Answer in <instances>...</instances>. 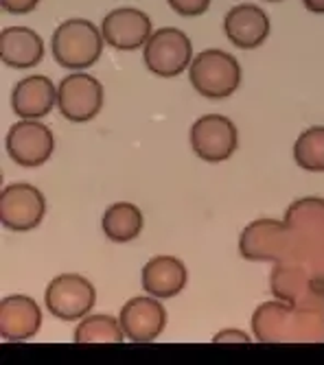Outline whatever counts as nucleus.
<instances>
[{"instance_id":"nucleus-1","label":"nucleus","mask_w":324,"mask_h":365,"mask_svg":"<svg viewBox=\"0 0 324 365\" xmlns=\"http://www.w3.org/2000/svg\"><path fill=\"white\" fill-rule=\"evenodd\" d=\"M103 44V33L94 22L83 18H69L55 29L51 53L61 68L88 71L90 66L99 61Z\"/></svg>"},{"instance_id":"nucleus-2","label":"nucleus","mask_w":324,"mask_h":365,"mask_svg":"<svg viewBox=\"0 0 324 365\" xmlns=\"http://www.w3.org/2000/svg\"><path fill=\"white\" fill-rule=\"evenodd\" d=\"M188 79L196 92L206 98H228L241 86V66L235 55L208 48L193 57Z\"/></svg>"},{"instance_id":"nucleus-3","label":"nucleus","mask_w":324,"mask_h":365,"mask_svg":"<svg viewBox=\"0 0 324 365\" xmlns=\"http://www.w3.org/2000/svg\"><path fill=\"white\" fill-rule=\"evenodd\" d=\"M143 59L149 73L171 79L188 71L193 61V44L184 31L165 26L151 33L143 48Z\"/></svg>"},{"instance_id":"nucleus-4","label":"nucleus","mask_w":324,"mask_h":365,"mask_svg":"<svg viewBox=\"0 0 324 365\" xmlns=\"http://www.w3.org/2000/svg\"><path fill=\"white\" fill-rule=\"evenodd\" d=\"M101 108L103 86L83 71L66 75L57 86V110L69 123H90Z\"/></svg>"},{"instance_id":"nucleus-5","label":"nucleus","mask_w":324,"mask_h":365,"mask_svg":"<svg viewBox=\"0 0 324 365\" xmlns=\"http://www.w3.org/2000/svg\"><path fill=\"white\" fill-rule=\"evenodd\" d=\"M96 302V291L92 282L79 274L55 276L44 293V304L49 313L61 322L83 319Z\"/></svg>"},{"instance_id":"nucleus-6","label":"nucleus","mask_w":324,"mask_h":365,"mask_svg":"<svg viewBox=\"0 0 324 365\" xmlns=\"http://www.w3.org/2000/svg\"><path fill=\"white\" fill-rule=\"evenodd\" d=\"M191 147L204 162H226L239 147V131L228 116L204 114L191 127Z\"/></svg>"},{"instance_id":"nucleus-7","label":"nucleus","mask_w":324,"mask_h":365,"mask_svg":"<svg viewBox=\"0 0 324 365\" xmlns=\"http://www.w3.org/2000/svg\"><path fill=\"white\" fill-rule=\"evenodd\" d=\"M5 149L9 158L16 164H20V167L36 169L42 167L44 162H49V158L53 155L55 136L49 129V125L31 118H20L7 131Z\"/></svg>"},{"instance_id":"nucleus-8","label":"nucleus","mask_w":324,"mask_h":365,"mask_svg":"<svg viewBox=\"0 0 324 365\" xmlns=\"http://www.w3.org/2000/svg\"><path fill=\"white\" fill-rule=\"evenodd\" d=\"M46 215L44 195L26 182L9 184L0 195V221L11 232L36 230Z\"/></svg>"},{"instance_id":"nucleus-9","label":"nucleus","mask_w":324,"mask_h":365,"mask_svg":"<svg viewBox=\"0 0 324 365\" xmlns=\"http://www.w3.org/2000/svg\"><path fill=\"white\" fill-rule=\"evenodd\" d=\"M118 322L123 333L134 344H149L160 337L167 326V311L153 295H138L127 300L121 309Z\"/></svg>"},{"instance_id":"nucleus-10","label":"nucleus","mask_w":324,"mask_h":365,"mask_svg":"<svg viewBox=\"0 0 324 365\" xmlns=\"http://www.w3.org/2000/svg\"><path fill=\"white\" fill-rule=\"evenodd\" d=\"M101 33L106 44H110L116 51L145 48L147 40L153 33L151 18L136 7H118L103 18Z\"/></svg>"},{"instance_id":"nucleus-11","label":"nucleus","mask_w":324,"mask_h":365,"mask_svg":"<svg viewBox=\"0 0 324 365\" xmlns=\"http://www.w3.org/2000/svg\"><path fill=\"white\" fill-rule=\"evenodd\" d=\"M223 33L233 46L241 51L258 48L270 36V18L268 14L252 3L235 5L223 18Z\"/></svg>"},{"instance_id":"nucleus-12","label":"nucleus","mask_w":324,"mask_h":365,"mask_svg":"<svg viewBox=\"0 0 324 365\" xmlns=\"http://www.w3.org/2000/svg\"><path fill=\"white\" fill-rule=\"evenodd\" d=\"M57 106V88L46 75H31L16 83L11 92V110L18 118L40 120Z\"/></svg>"},{"instance_id":"nucleus-13","label":"nucleus","mask_w":324,"mask_h":365,"mask_svg":"<svg viewBox=\"0 0 324 365\" xmlns=\"http://www.w3.org/2000/svg\"><path fill=\"white\" fill-rule=\"evenodd\" d=\"M44 57V40L29 26H7L0 33V59L14 71L36 68Z\"/></svg>"},{"instance_id":"nucleus-14","label":"nucleus","mask_w":324,"mask_h":365,"mask_svg":"<svg viewBox=\"0 0 324 365\" xmlns=\"http://www.w3.org/2000/svg\"><path fill=\"white\" fill-rule=\"evenodd\" d=\"M42 324L40 307L26 295H7L0 304V333L5 341L31 339Z\"/></svg>"},{"instance_id":"nucleus-15","label":"nucleus","mask_w":324,"mask_h":365,"mask_svg":"<svg viewBox=\"0 0 324 365\" xmlns=\"http://www.w3.org/2000/svg\"><path fill=\"white\" fill-rule=\"evenodd\" d=\"M188 282V272L184 262L176 256H156L143 267V289L158 297V300H169L182 293Z\"/></svg>"},{"instance_id":"nucleus-16","label":"nucleus","mask_w":324,"mask_h":365,"mask_svg":"<svg viewBox=\"0 0 324 365\" xmlns=\"http://www.w3.org/2000/svg\"><path fill=\"white\" fill-rule=\"evenodd\" d=\"M101 227L112 243H129L143 232V212L129 202H116L103 212Z\"/></svg>"},{"instance_id":"nucleus-17","label":"nucleus","mask_w":324,"mask_h":365,"mask_svg":"<svg viewBox=\"0 0 324 365\" xmlns=\"http://www.w3.org/2000/svg\"><path fill=\"white\" fill-rule=\"evenodd\" d=\"M123 339V326L112 315H86L75 328L77 344H121Z\"/></svg>"},{"instance_id":"nucleus-18","label":"nucleus","mask_w":324,"mask_h":365,"mask_svg":"<svg viewBox=\"0 0 324 365\" xmlns=\"http://www.w3.org/2000/svg\"><path fill=\"white\" fill-rule=\"evenodd\" d=\"M294 160L305 171H324V127H311L303 131L294 147Z\"/></svg>"},{"instance_id":"nucleus-19","label":"nucleus","mask_w":324,"mask_h":365,"mask_svg":"<svg viewBox=\"0 0 324 365\" xmlns=\"http://www.w3.org/2000/svg\"><path fill=\"white\" fill-rule=\"evenodd\" d=\"M167 3L182 18H198L211 7V0H167Z\"/></svg>"},{"instance_id":"nucleus-20","label":"nucleus","mask_w":324,"mask_h":365,"mask_svg":"<svg viewBox=\"0 0 324 365\" xmlns=\"http://www.w3.org/2000/svg\"><path fill=\"white\" fill-rule=\"evenodd\" d=\"M0 5L11 16H24L36 9L40 5V0H0Z\"/></svg>"},{"instance_id":"nucleus-21","label":"nucleus","mask_w":324,"mask_h":365,"mask_svg":"<svg viewBox=\"0 0 324 365\" xmlns=\"http://www.w3.org/2000/svg\"><path fill=\"white\" fill-rule=\"evenodd\" d=\"M215 341H248V337L241 335L239 330H221V335H217Z\"/></svg>"},{"instance_id":"nucleus-22","label":"nucleus","mask_w":324,"mask_h":365,"mask_svg":"<svg viewBox=\"0 0 324 365\" xmlns=\"http://www.w3.org/2000/svg\"><path fill=\"white\" fill-rule=\"evenodd\" d=\"M303 5L311 14H324V0H303Z\"/></svg>"},{"instance_id":"nucleus-23","label":"nucleus","mask_w":324,"mask_h":365,"mask_svg":"<svg viewBox=\"0 0 324 365\" xmlns=\"http://www.w3.org/2000/svg\"><path fill=\"white\" fill-rule=\"evenodd\" d=\"M268 3H283V0H268Z\"/></svg>"}]
</instances>
